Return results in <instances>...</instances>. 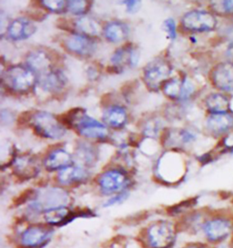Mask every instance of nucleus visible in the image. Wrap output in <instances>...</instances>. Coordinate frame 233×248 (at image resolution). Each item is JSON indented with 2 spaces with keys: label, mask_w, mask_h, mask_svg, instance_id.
Here are the masks:
<instances>
[{
  "label": "nucleus",
  "mask_w": 233,
  "mask_h": 248,
  "mask_svg": "<svg viewBox=\"0 0 233 248\" xmlns=\"http://www.w3.org/2000/svg\"><path fill=\"white\" fill-rule=\"evenodd\" d=\"M103 120L105 124L112 128H122L128 121V114L123 107L118 105L110 106L104 111Z\"/></svg>",
  "instance_id": "5701e85b"
},
{
  "label": "nucleus",
  "mask_w": 233,
  "mask_h": 248,
  "mask_svg": "<svg viewBox=\"0 0 233 248\" xmlns=\"http://www.w3.org/2000/svg\"><path fill=\"white\" fill-rule=\"evenodd\" d=\"M26 64L29 69L36 75V78L49 73L54 69L50 54L43 49L29 52L26 58Z\"/></svg>",
  "instance_id": "2eb2a0df"
},
{
  "label": "nucleus",
  "mask_w": 233,
  "mask_h": 248,
  "mask_svg": "<svg viewBox=\"0 0 233 248\" xmlns=\"http://www.w3.org/2000/svg\"><path fill=\"white\" fill-rule=\"evenodd\" d=\"M7 36L14 41H21L33 36L36 31V26L26 17H18L9 24L7 29Z\"/></svg>",
  "instance_id": "f3484780"
},
{
  "label": "nucleus",
  "mask_w": 233,
  "mask_h": 248,
  "mask_svg": "<svg viewBox=\"0 0 233 248\" xmlns=\"http://www.w3.org/2000/svg\"><path fill=\"white\" fill-rule=\"evenodd\" d=\"M212 8L218 13L233 14V1H217L212 3Z\"/></svg>",
  "instance_id": "2f4dec72"
},
{
  "label": "nucleus",
  "mask_w": 233,
  "mask_h": 248,
  "mask_svg": "<svg viewBox=\"0 0 233 248\" xmlns=\"http://www.w3.org/2000/svg\"><path fill=\"white\" fill-rule=\"evenodd\" d=\"M232 153H233V146L232 147Z\"/></svg>",
  "instance_id": "e433bc0d"
},
{
  "label": "nucleus",
  "mask_w": 233,
  "mask_h": 248,
  "mask_svg": "<svg viewBox=\"0 0 233 248\" xmlns=\"http://www.w3.org/2000/svg\"><path fill=\"white\" fill-rule=\"evenodd\" d=\"M71 166H73L71 155L60 148L51 151L44 159V167L49 172H59Z\"/></svg>",
  "instance_id": "a211bd4d"
},
{
  "label": "nucleus",
  "mask_w": 233,
  "mask_h": 248,
  "mask_svg": "<svg viewBox=\"0 0 233 248\" xmlns=\"http://www.w3.org/2000/svg\"><path fill=\"white\" fill-rule=\"evenodd\" d=\"M88 178L89 175L85 168L71 166L59 171L57 179L61 186H72L87 182Z\"/></svg>",
  "instance_id": "aec40b11"
},
{
  "label": "nucleus",
  "mask_w": 233,
  "mask_h": 248,
  "mask_svg": "<svg viewBox=\"0 0 233 248\" xmlns=\"http://www.w3.org/2000/svg\"><path fill=\"white\" fill-rule=\"evenodd\" d=\"M77 156L82 163L89 167L94 165L98 158V153L93 146L87 145V143H81L80 146H78Z\"/></svg>",
  "instance_id": "cd10ccee"
},
{
  "label": "nucleus",
  "mask_w": 233,
  "mask_h": 248,
  "mask_svg": "<svg viewBox=\"0 0 233 248\" xmlns=\"http://www.w3.org/2000/svg\"><path fill=\"white\" fill-rule=\"evenodd\" d=\"M97 184L102 195L111 197L129 191L131 186V180L125 171L113 168L103 172L98 177Z\"/></svg>",
  "instance_id": "6e6552de"
},
{
  "label": "nucleus",
  "mask_w": 233,
  "mask_h": 248,
  "mask_svg": "<svg viewBox=\"0 0 233 248\" xmlns=\"http://www.w3.org/2000/svg\"><path fill=\"white\" fill-rule=\"evenodd\" d=\"M92 6L91 1L85 0H75V1H67V9L73 15L83 16L88 12L89 8Z\"/></svg>",
  "instance_id": "c85d7f7f"
},
{
  "label": "nucleus",
  "mask_w": 233,
  "mask_h": 248,
  "mask_svg": "<svg viewBox=\"0 0 233 248\" xmlns=\"http://www.w3.org/2000/svg\"><path fill=\"white\" fill-rule=\"evenodd\" d=\"M36 78L39 87L42 88L44 91L50 92L52 94L61 92L65 88L67 83L65 74L58 68H54L49 73L45 74Z\"/></svg>",
  "instance_id": "dca6fc26"
},
{
  "label": "nucleus",
  "mask_w": 233,
  "mask_h": 248,
  "mask_svg": "<svg viewBox=\"0 0 233 248\" xmlns=\"http://www.w3.org/2000/svg\"><path fill=\"white\" fill-rule=\"evenodd\" d=\"M164 29L166 30V32L167 33V36L171 39V40H174L177 37V28H176V22H175L174 19L169 17L167 18L164 23Z\"/></svg>",
  "instance_id": "473e14b6"
},
{
  "label": "nucleus",
  "mask_w": 233,
  "mask_h": 248,
  "mask_svg": "<svg viewBox=\"0 0 233 248\" xmlns=\"http://www.w3.org/2000/svg\"><path fill=\"white\" fill-rule=\"evenodd\" d=\"M206 126L208 131L215 135L220 136L233 128V115L227 114H211L208 117Z\"/></svg>",
  "instance_id": "4be33fe9"
},
{
  "label": "nucleus",
  "mask_w": 233,
  "mask_h": 248,
  "mask_svg": "<svg viewBox=\"0 0 233 248\" xmlns=\"http://www.w3.org/2000/svg\"><path fill=\"white\" fill-rule=\"evenodd\" d=\"M14 174L21 180H29L38 175L40 169L36 160L30 155H22L13 162Z\"/></svg>",
  "instance_id": "6ab92c4d"
},
{
  "label": "nucleus",
  "mask_w": 233,
  "mask_h": 248,
  "mask_svg": "<svg viewBox=\"0 0 233 248\" xmlns=\"http://www.w3.org/2000/svg\"><path fill=\"white\" fill-rule=\"evenodd\" d=\"M129 197H130L129 191L122 192V193L116 194V195H114V196H111V197H109V198H108L105 201V203L103 204V207L108 208V207H111V206H114V205L122 204L129 198Z\"/></svg>",
  "instance_id": "7c9ffc66"
},
{
  "label": "nucleus",
  "mask_w": 233,
  "mask_h": 248,
  "mask_svg": "<svg viewBox=\"0 0 233 248\" xmlns=\"http://www.w3.org/2000/svg\"><path fill=\"white\" fill-rule=\"evenodd\" d=\"M30 124L34 131L41 138L48 139H62L67 133L64 124L57 117L47 111H38L30 116Z\"/></svg>",
  "instance_id": "423d86ee"
},
{
  "label": "nucleus",
  "mask_w": 233,
  "mask_h": 248,
  "mask_svg": "<svg viewBox=\"0 0 233 248\" xmlns=\"http://www.w3.org/2000/svg\"><path fill=\"white\" fill-rule=\"evenodd\" d=\"M233 248V244H232V243H229V244H226V245L220 246V247H218V248Z\"/></svg>",
  "instance_id": "c9c22d12"
},
{
  "label": "nucleus",
  "mask_w": 233,
  "mask_h": 248,
  "mask_svg": "<svg viewBox=\"0 0 233 248\" xmlns=\"http://www.w3.org/2000/svg\"><path fill=\"white\" fill-rule=\"evenodd\" d=\"M76 33H80L87 37H95L100 36L103 32L100 23L90 16H80L74 23Z\"/></svg>",
  "instance_id": "a878e982"
},
{
  "label": "nucleus",
  "mask_w": 233,
  "mask_h": 248,
  "mask_svg": "<svg viewBox=\"0 0 233 248\" xmlns=\"http://www.w3.org/2000/svg\"><path fill=\"white\" fill-rule=\"evenodd\" d=\"M163 88V93L167 97L174 100H186L189 96V88L188 78L184 77L183 78H174L167 80Z\"/></svg>",
  "instance_id": "412c9836"
},
{
  "label": "nucleus",
  "mask_w": 233,
  "mask_h": 248,
  "mask_svg": "<svg viewBox=\"0 0 233 248\" xmlns=\"http://www.w3.org/2000/svg\"><path fill=\"white\" fill-rule=\"evenodd\" d=\"M200 233L203 241L214 248L229 244L233 238V212L211 210Z\"/></svg>",
  "instance_id": "7ed1b4c3"
},
{
  "label": "nucleus",
  "mask_w": 233,
  "mask_h": 248,
  "mask_svg": "<svg viewBox=\"0 0 233 248\" xmlns=\"http://www.w3.org/2000/svg\"><path fill=\"white\" fill-rule=\"evenodd\" d=\"M70 194L60 186H46L31 189V194L25 204L21 220L25 222H40L45 213L60 207L71 206Z\"/></svg>",
  "instance_id": "f257e3e1"
},
{
  "label": "nucleus",
  "mask_w": 233,
  "mask_h": 248,
  "mask_svg": "<svg viewBox=\"0 0 233 248\" xmlns=\"http://www.w3.org/2000/svg\"><path fill=\"white\" fill-rule=\"evenodd\" d=\"M180 232L176 220L157 219L138 232L137 240L142 248H173Z\"/></svg>",
  "instance_id": "f03ea898"
},
{
  "label": "nucleus",
  "mask_w": 233,
  "mask_h": 248,
  "mask_svg": "<svg viewBox=\"0 0 233 248\" xmlns=\"http://www.w3.org/2000/svg\"><path fill=\"white\" fill-rule=\"evenodd\" d=\"M23 221V220H21ZM15 232L12 243L15 248H45L53 240L55 228L43 222H25Z\"/></svg>",
  "instance_id": "20e7f679"
},
{
  "label": "nucleus",
  "mask_w": 233,
  "mask_h": 248,
  "mask_svg": "<svg viewBox=\"0 0 233 248\" xmlns=\"http://www.w3.org/2000/svg\"><path fill=\"white\" fill-rule=\"evenodd\" d=\"M197 204H198V197H191L169 207L168 210H167V214L173 217H179L180 219L186 214H188L189 212L195 209Z\"/></svg>",
  "instance_id": "bb28decb"
},
{
  "label": "nucleus",
  "mask_w": 233,
  "mask_h": 248,
  "mask_svg": "<svg viewBox=\"0 0 233 248\" xmlns=\"http://www.w3.org/2000/svg\"><path fill=\"white\" fill-rule=\"evenodd\" d=\"M139 53L137 48L131 44H127L117 48L112 55L110 62L111 68L115 70V73H122L125 68L134 67L138 64Z\"/></svg>",
  "instance_id": "f8f14e48"
},
{
  "label": "nucleus",
  "mask_w": 233,
  "mask_h": 248,
  "mask_svg": "<svg viewBox=\"0 0 233 248\" xmlns=\"http://www.w3.org/2000/svg\"><path fill=\"white\" fill-rule=\"evenodd\" d=\"M40 5L44 8L50 10L53 13H62L67 9V1H58V0H53V1H49V0H43L40 1Z\"/></svg>",
  "instance_id": "c756f323"
},
{
  "label": "nucleus",
  "mask_w": 233,
  "mask_h": 248,
  "mask_svg": "<svg viewBox=\"0 0 233 248\" xmlns=\"http://www.w3.org/2000/svg\"><path fill=\"white\" fill-rule=\"evenodd\" d=\"M210 211L209 209H193L179 220H176L180 231L190 234L200 233L204 221Z\"/></svg>",
  "instance_id": "4468645a"
},
{
  "label": "nucleus",
  "mask_w": 233,
  "mask_h": 248,
  "mask_svg": "<svg viewBox=\"0 0 233 248\" xmlns=\"http://www.w3.org/2000/svg\"><path fill=\"white\" fill-rule=\"evenodd\" d=\"M2 81L6 88L15 93L25 94L37 83V78L28 66H13L8 67L2 75Z\"/></svg>",
  "instance_id": "0eeeda50"
},
{
  "label": "nucleus",
  "mask_w": 233,
  "mask_h": 248,
  "mask_svg": "<svg viewBox=\"0 0 233 248\" xmlns=\"http://www.w3.org/2000/svg\"><path fill=\"white\" fill-rule=\"evenodd\" d=\"M230 243H232V244H233V240L231 241V242H230Z\"/></svg>",
  "instance_id": "4c0bfd02"
},
{
  "label": "nucleus",
  "mask_w": 233,
  "mask_h": 248,
  "mask_svg": "<svg viewBox=\"0 0 233 248\" xmlns=\"http://www.w3.org/2000/svg\"><path fill=\"white\" fill-rule=\"evenodd\" d=\"M205 106L211 114H227L231 110V99L221 93H212L205 99Z\"/></svg>",
  "instance_id": "393cba45"
},
{
  "label": "nucleus",
  "mask_w": 233,
  "mask_h": 248,
  "mask_svg": "<svg viewBox=\"0 0 233 248\" xmlns=\"http://www.w3.org/2000/svg\"><path fill=\"white\" fill-rule=\"evenodd\" d=\"M213 86L224 92L233 91V63L223 62L214 66L211 72Z\"/></svg>",
  "instance_id": "ddd939ff"
},
{
  "label": "nucleus",
  "mask_w": 233,
  "mask_h": 248,
  "mask_svg": "<svg viewBox=\"0 0 233 248\" xmlns=\"http://www.w3.org/2000/svg\"><path fill=\"white\" fill-rule=\"evenodd\" d=\"M217 18L211 12L204 10H191L183 16L182 26L189 32H210L217 27Z\"/></svg>",
  "instance_id": "9d476101"
},
{
  "label": "nucleus",
  "mask_w": 233,
  "mask_h": 248,
  "mask_svg": "<svg viewBox=\"0 0 233 248\" xmlns=\"http://www.w3.org/2000/svg\"><path fill=\"white\" fill-rule=\"evenodd\" d=\"M182 248H216L209 245L205 241H193L186 243Z\"/></svg>",
  "instance_id": "72a5a7b5"
},
{
  "label": "nucleus",
  "mask_w": 233,
  "mask_h": 248,
  "mask_svg": "<svg viewBox=\"0 0 233 248\" xmlns=\"http://www.w3.org/2000/svg\"><path fill=\"white\" fill-rule=\"evenodd\" d=\"M172 72L169 62L163 59H156L146 65L143 69V80L151 91H158L167 81Z\"/></svg>",
  "instance_id": "1a4fd4ad"
},
{
  "label": "nucleus",
  "mask_w": 233,
  "mask_h": 248,
  "mask_svg": "<svg viewBox=\"0 0 233 248\" xmlns=\"http://www.w3.org/2000/svg\"><path fill=\"white\" fill-rule=\"evenodd\" d=\"M66 49L80 57L88 58L97 49V43L93 37H87L80 33H72L64 40Z\"/></svg>",
  "instance_id": "9b49d317"
},
{
  "label": "nucleus",
  "mask_w": 233,
  "mask_h": 248,
  "mask_svg": "<svg viewBox=\"0 0 233 248\" xmlns=\"http://www.w3.org/2000/svg\"><path fill=\"white\" fill-rule=\"evenodd\" d=\"M124 5H126L127 11L130 13H135L138 11V9L140 8V1H122Z\"/></svg>",
  "instance_id": "f704fd0d"
},
{
  "label": "nucleus",
  "mask_w": 233,
  "mask_h": 248,
  "mask_svg": "<svg viewBox=\"0 0 233 248\" xmlns=\"http://www.w3.org/2000/svg\"><path fill=\"white\" fill-rule=\"evenodd\" d=\"M60 121L64 125L71 126L80 136L86 139L104 140L109 137L106 125L89 117L85 110L81 108L69 110Z\"/></svg>",
  "instance_id": "39448f33"
},
{
  "label": "nucleus",
  "mask_w": 233,
  "mask_h": 248,
  "mask_svg": "<svg viewBox=\"0 0 233 248\" xmlns=\"http://www.w3.org/2000/svg\"><path fill=\"white\" fill-rule=\"evenodd\" d=\"M103 34L109 42L119 43L128 37L130 34V29L125 23L112 21L106 24L103 29Z\"/></svg>",
  "instance_id": "b1692460"
}]
</instances>
